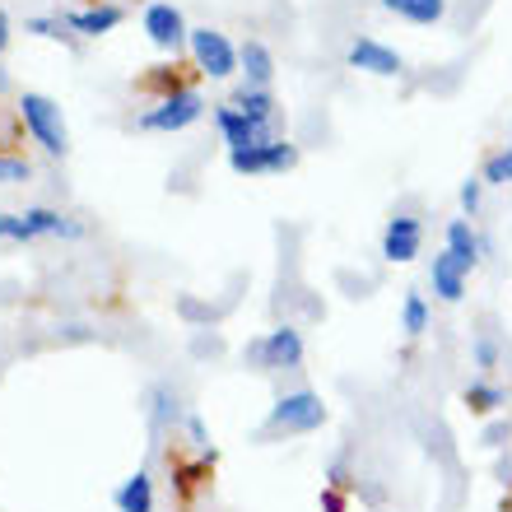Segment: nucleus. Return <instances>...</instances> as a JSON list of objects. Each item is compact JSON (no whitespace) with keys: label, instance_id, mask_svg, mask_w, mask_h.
I'll use <instances>...</instances> for the list:
<instances>
[{"label":"nucleus","instance_id":"obj_14","mask_svg":"<svg viewBox=\"0 0 512 512\" xmlns=\"http://www.w3.org/2000/svg\"><path fill=\"white\" fill-rule=\"evenodd\" d=\"M126 14L122 5H89V10H75L66 14V24L80 33V38H103V33H112V28L122 24Z\"/></svg>","mask_w":512,"mask_h":512},{"label":"nucleus","instance_id":"obj_10","mask_svg":"<svg viewBox=\"0 0 512 512\" xmlns=\"http://www.w3.org/2000/svg\"><path fill=\"white\" fill-rule=\"evenodd\" d=\"M215 126H219V135H224V145L229 149H247V145H266V140H275V126L247 122L233 103H224V108L215 112Z\"/></svg>","mask_w":512,"mask_h":512},{"label":"nucleus","instance_id":"obj_1","mask_svg":"<svg viewBox=\"0 0 512 512\" xmlns=\"http://www.w3.org/2000/svg\"><path fill=\"white\" fill-rule=\"evenodd\" d=\"M19 122L24 131L38 140L52 159H66L70 154V135H66V122H61V108H56L47 94H19Z\"/></svg>","mask_w":512,"mask_h":512},{"label":"nucleus","instance_id":"obj_27","mask_svg":"<svg viewBox=\"0 0 512 512\" xmlns=\"http://www.w3.org/2000/svg\"><path fill=\"white\" fill-rule=\"evenodd\" d=\"M471 354H475V364H480V368H494V364H499V345H494L489 336H475Z\"/></svg>","mask_w":512,"mask_h":512},{"label":"nucleus","instance_id":"obj_31","mask_svg":"<svg viewBox=\"0 0 512 512\" xmlns=\"http://www.w3.org/2000/svg\"><path fill=\"white\" fill-rule=\"evenodd\" d=\"M326 480H331V489H350V471H345V461H331V471H326Z\"/></svg>","mask_w":512,"mask_h":512},{"label":"nucleus","instance_id":"obj_20","mask_svg":"<svg viewBox=\"0 0 512 512\" xmlns=\"http://www.w3.org/2000/svg\"><path fill=\"white\" fill-rule=\"evenodd\" d=\"M461 405H466V410H471V415H494V410H499V405H508V391L499 387V382H485V378H475L471 387L461 391Z\"/></svg>","mask_w":512,"mask_h":512},{"label":"nucleus","instance_id":"obj_25","mask_svg":"<svg viewBox=\"0 0 512 512\" xmlns=\"http://www.w3.org/2000/svg\"><path fill=\"white\" fill-rule=\"evenodd\" d=\"M28 33H38V38H52V42H70V33H66V19H47V14H42V19H28Z\"/></svg>","mask_w":512,"mask_h":512},{"label":"nucleus","instance_id":"obj_28","mask_svg":"<svg viewBox=\"0 0 512 512\" xmlns=\"http://www.w3.org/2000/svg\"><path fill=\"white\" fill-rule=\"evenodd\" d=\"M317 503H322V512H350V499H345V489H331V485L322 489V499H317Z\"/></svg>","mask_w":512,"mask_h":512},{"label":"nucleus","instance_id":"obj_29","mask_svg":"<svg viewBox=\"0 0 512 512\" xmlns=\"http://www.w3.org/2000/svg\"><path fill=\"white\" fill-rule=\"evenodd\" d=\"M508 438H512V424H508V419H494V424L485 429V447H503Z\"/></svg>","mask_w":512,"mask_h":512},{"label":"nucleus","instance_id":"obj_36","mask_svg":"<svg viewBox=\"0 0 512 512\" xmlns=\"http://www.w3.org/2000/svg\"><path fill=\"white\" fill-rule=\"evenodd\" d=\"M503 512H512V494H503Z\"/></svg>","mask_w":512,"mask_h":512},{"label":"nucleus","instance_id":"obj_15","mask_svg":"<svg viewBox=\"0 0 512 512\" xmlns=\"http://www.w3.org/2000/svg\"><path fill=\"white\" fill-rule=\"evenodd\" d=\"M447 252L457 256V266L466 270V275L480 266V252H485V243L475 238L471 219H452V224H447Z\"/></svg>","mask_w":512,"mask_h":512},{"label":"nucleus","instance_id":"obj_18","mask_svg":"<svg viewBox=\"0 0 512 512\" xmlns=\"http://www.w3.org/2000/svg\"><path fill=\"white\" fill-rule=\"evenodd\" d=\"M382 10L396 14V19H405V24L429 28L447 14V0H382Z\"/></svg>","mask_w":512,"mask_h":512},{"label":"nucleus","instance_id":"obj_8","mask_svg":"<svg viewBox=\"0 0 512 512\" xmlns=\"http://www.w3.org/2000/svg\"><path fill=\"white\" fill-rule=\"evenodd\" d=\"M419 247H424V224L415 215H396L387 219V229H382V256L405 266V261H415Z\"/></svg>","mask_w":512,"mask_h":512},{"label":"nucleus","instance_id":"obj_32","mask_svg":"<svg viewBox=\"0 0 512 512\" xmlns=\"http://www.w3.org/2000/svg\"><path fill=\"white\" fill-rule=\"evenodd\" d=\"M187 433H191V443L201 447V452H205V447H210V443H205V424H201V419H196V415L187 419Z\"/></svg>","mask_w":512,"mask_h":512},{"label":"nucleus","instance_id":"obj_5","mask_svg":"<svg viewBox=\"0 0 512 512\" xmlns=\"http://www.w3.org/2000/svg\"><path fill=\"white\" fill-rule=\"evenodd\" d=\"M191 61H196V70L201 75H210V80H229L233 70H238V47H233L219 28H191Z\"/></svg>","mask_w":512,"mask_h":512},{"label":"nucleus","instance_id":"obj_7","mask_svg":"<svg viewBox=\"0 0 512 512\" xmlns=\"http://www.w3.org/2000/svg\"><path fill=\"white\" fill-rule=\"evenodd\" d=\"M145 33H149V42H154L159 52H177V47H187V38H191L182 10L168 5V0H159V5H149L145 10Z\"/></svg>","mask_w":512,"mask_h":512},{"label":"nucleus","instance_id":"obj_6","mask_svg":"<svg viewBox=\"0 0 512 512\" xmlns=\"http://www.w3.org/2000/svg\"><path fill=\"white\" fill-rule=\"evenodd\" d=\"M243 359H252V364L266 368V373L298 368V364H303V336H298L294 326H275V331H266L261 340H252V345H247Z\"/></svg>","mask_w":512,"mask_h":512},{"label":"nucleus","instance_id":"obj_11","mask_svg":"<svg viewBox=\"0 0 512 512\" xmlns=\"http://www.w3.org/2000/svg\"><path fill=\"white\" fill-rule=\"evenodd\" d=\"M429 284H433V294L443 298V303H461V298H466V270L457 266V256L447 252V247L433 256Z\"/></svg>","mask_w":512,"mask_h":512},{"label":"nucleus","instance_id":"obj_34","mask_svg":"<svg viewBox=\"0 0 512 512\" xmlns=\"http://www.w3.org/2000/svg\"><path fill=\"white\" fill-rule=\"evenodd\" d=\"M499 159H503V168H508V182H512V145H508V149H503Z\"/></svg>","mask_w":512,"mask_h":512},{"label":"nucleus","instance_id":"obj_13","mask_svg":"<svg viewBox=\"0 0 512 512\" xmlns=\"http://www.w3.org/2000/svg\"><path fill=\"white\" fill-rule=\"evenodd\" d=\"M229 103L243 112L247 122H256V126H275V122H280V103H275V94H270V89H252V84H243Z\"/></svg>","mask_w":512,"mask_h":512},{"label":"nucleus","instance_id":"obj_26","mask_svg":"<svg viewBox=\"0 0 512 512\" xmlns=\"http://www.w3.org/2000/svg\"><path fill=\"white\" fill-rule=\"evenodd\" d=\"M480 196H485V177L461 182V210H466V215H475V210H480Z\"/></svg>","mask_w":512,"mask_h":512},{"label":"nucleus","instance_id":"obj_21","mask_svg":"<svg viewBox=\"0 0 512 512\" xmlns=\"http://www.w3.org/2000/svg\"><path fill=\"white\" fill-rule=\"evenodd\" d=\"M401 331L410 340H419L424 331H429V303H424V294H405V303H401Z\"/></svg>","mask_w":512,"mask_h":512},{"label":"nucleus","instance_id":"obj_33","mask_svg":"<svg viewBox=\"0 0 512 512\" xmlns=\"http://www.w3.org/2000/svg\"><path fill=\"white\" fill-rule=\"evenodd\" d=\"M5 47H10V14L0 10V52H5Z\"/></svg>","mask_w":512,"mask_h":512},{"label":"nucleus","instance_id":"obj_12","mask_svg":"<svg viewBox=\"0 0 512 512\" xmlns=\"http://www.w3.org/2000/svg\"><path fill=\"white\" fill-rule=\"evenodd\" d=\"M210 471H215V452H201L196 461L173 457V494L187 503L201 485H210Z\"/></svg>","mask_w":512,"mask_h":512},{"label":"nucleus","instance_id":"obj_4","mask_svg":"<svg viewBox=\"0 0 512 512\" xmlns=\"http://www.w3.org/2000/svg\"><path fill=\"white\" fill-rule=\"evenodd\" d=\"M229 168L243 177L256 173H289L298 168V145H289L284 135L266 140V145H247V149H229Z\"/></svg>","mask_w":512,"mask_h":512},{"label":"nucleus","instance_id":"obj_30","mask_svg":"<svg viewBox=\"0 0 512 512\" xmlns=\"http://www.w3.org/2000/svg\"><path fill=\"white\" fill-rule=\"evenodd\" d=\"M485 182H489V187H508V168H503L499 154H494V159H485Z\"/></svg>","mask_w":512,"mask_h":512},{"label":"nucleus","instance_id":"obj_16","mask_svg":"<svg viewBox=\"0 0 512 512\" xmlns=\"http://www.w3.org/2000/svg\"><path fill=\"white\" fill-rule=\"evenodd\" d=\"M238 66H243L252 89H270V80H275V56H270L266 42H243L238 47Z\"/></svg>","mask_w":512,"mask_h":512},{"label":"nucleus","instance_id":"obj_9","mask_svg":"<svg viewBox=\"0 0 512 512\" xmlns=\"http://www.w3.org/2000/svg\"><path fill=\"white\" fill-rule=\"evenodd\" d=\"M350 66L354 70H364V75H378V80H391V75H401L405 61L396 47H387V42L378 38H359L350 47Z\"/></svg>","mask_w":512,"mask_h":512},{"label":"nucleus","instance_id":"obj_19","mask_svg":"<svg viewBox=\"0 0 512 512\" xmlns=\"http://www.w3.org/2000/svg\"><path fill=\"white\" fill-rule=\"evenodd\" d=\"M182 89H191V80L182 75V66H149L145 75H140V94L173 98V94H182Z\"/></svg>","mask_w":512,"mask_h":512},{"label":"nucleus","instance_id":"obj_23","mask_svg":"<svg viewBox=\"0 0 512 512\" xmlns=\"http://www.w3.org/2000/svg\"><path fill=\"white\" fill-rule=\"evenodd\" d=\"M149 419H154V429H168V424L177 419V396L168 387L154 391V410H149Z\"/></svg>","mask_w":512,"mask_h":512},{"label":"nucleus","instance_id":"obj_2","mask_svg":"<svg viewBox=\"0 0 512 512\" xmlns=\"http://www.w3.org/2000/svg\"><path fill=\"white\" fill-rule=\"evenodd\" d=\"M326 424V405L317 391H289L280 401L270 405L266 415V433L270 438H280V433H312Z\"/></svg>","mask_w":512,"mask_h":512},{"label":"nucleus","instance_id":"obj_35","mask_svg":"<svg viewBox=\"0 0 512 512\" xmlns=\"http://www.w3.org/2000/svg\"><path fill=\"white\" fill-rule=\"evenodd\" d=\"M5 89H10V75H5V66H0V94H5Z\"/></svg>","mask_w":512,"mask_h":512},{"label":"nucleus","instance_id":"obj_17","mask_svg":"<svg viewBox=\"0 0 512 512\" xmlns=\"http://www.w3.org/2000/svg\"><path fill=\"white\" fill-rule=\"evenodd\" d=\"M112 503H117V512H154V480H149V471H135L131 480H122Z\"/></svg>","mask_w":512,"mask_h":512},{"label":"nucleus","instance_id":"obj_22","mask_svg":"<svg viewBox=\"0 0 512 512\" xmlns=\"http://www.w3.org/2000/svg\"><path fill=\"white\" fill-rule=\"evenodd\" d=\"M28 177H33V163L19 159V154H0V182H5V187H19Z\"/></svg>","mask_w":512,"mask_h":512},{"label":"nucleus","instance_id":"obj_24","mask_svg":"<svg viewBox=\"0 0 512 512\" xmlns=\"http://www.w3.org/2000/svg\"><path fill=\"white\" fill-rule=\"evenodd\" d=\"M0 243H33L28 219L24 215H0Z\"/></svg>","mask_w":512,"mask_h":512},{"label":"nucleus","instance_id":"obj_3","mask_svg":"<svg viewBox=\"0 0 512 512\" xmlns=\"http://www.w3.org/2000/svg\"><path fill=\"white\" fill-rule=\"evenodd\" d=\"M201 117H205V98L196 94V89H182V94L159 98L149 112H140V117H135V126H140V131L177 135V131H187V126H196Z\"/></svg>","mask_w":512,"mask_h":512}]
</instances>
